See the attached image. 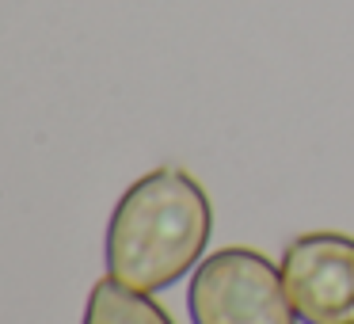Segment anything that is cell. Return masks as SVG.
Here are the masks:
<instances>
[{
    "label": "cell",
    "instance_id": "6da1fadb",
    "mask_svg": "<svg viewBox=\"0 0 354 324\" xmlns=\"http://www.w3.org/2000/svg\"><path fill=\"white\" fill-rule=\"evenodd\" d=\"M214 210L183 168H153L133 179L107 222V275L145 294L176 286L209 244Z\"/></svg>",
    "mask_w": 354,
    "mask_h": 324
},
{
    "label": "cell",
    "instance_id": "7a4b0ae2",
    "mask_svg": "<svg viewBox=\"0 0 354 324\" xmlns=\"http://www.w3.org/2000/svg\"><path fill=\"white\" fill-rule=\"evenodd\" d=\"M187 309L194 324H301L282 267L255 248H221L191 275Z\"/></svg>",
    "mask_w": 354,
    "mask_h": 324
},
{
    "label": "cell",
    "instance_id": "3957f363",
    "mask_svg": "<svg viewBox=\"0 0 354 324\" xmlns=\"http://www.w3.org/2000/svg\"><path fill=\"white\" fill-rule=\"evenodd\" d=\"M278 267L301 324H354V237L301 233Z\"/></svg>",
    "mask_w": 354,
    "mask_h": 324
},
{
    "label": "cell",
    "instance_id": "277c9868",
    "mask_svg": "<svg viewBox=\"0 0 354 324\" xmlns=\"http://www.w3.org/2000/svg\"><path fill=\"white\" fill-rule=\"evenodd\" d=\"M80 324H176V321L145 290H133V286L107 275L92 286Z\"/></svg>",
    "mask_w": 354,
    "mask_h": 324
}]
</instances>
